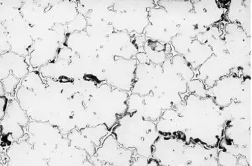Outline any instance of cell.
<instances>
[{"label":"cell","instance_id":"cell-1","mask_svg":"<svg viewBox=\"0 0 252 166\" xmlns=\"http://www.w3.org/2000/svg\"><path fill=\"white\" fill-rule=\"evenodd\" d=\"M174 108L180 115L181 134L187 142L218 147L226 121L222 108L211 97L201 98L189 93Z\"/></svg>","mask_w":252,"mask_h":166},{"label":"cell","instance_id":"cell-2","mask_svg":"<svg viewBox=\"0 0 252 166\" xmlns=\"http://www.w3.org/2000/svg\"><path fill=\"white\" fill-rule=\"evenodd\" d=\"M129 93L101 83L84 100L89 116V127L105 125L110 131L126 114Z\"/></svg>","mask_w":252,"mask_h":166},{"label":"cell","instance_id":"cell-3","mask_svg":"<svg viewBox=\"0 0 252 166\" xmlns=\"http://www.w3.org/2000/svg\"><path fill=\"white\" fill-rule=\"evenodd\" d=\"M111 133L121 146L133 149L136 155L146 158L152 157L154 145L160 135L156 123L137 112H126L121 116Z\"/></svg>","mask_w":252,"mask_h":166},{"label":"cell","instance_id":"cell-4","mask_svg":"<svg viewBox=\"0 0 252 166\" xmlns=\"http://www.w3.org/2000/svg\"><path fill=\"white\" fill-rule=\"evenodd\" d=\"M28 141L44 160H48L62 140L60 130L49 122L32 120L28 127Z\"/></svg>","mask_w":252,"mask_h":166},{"label":"cell","instance_id":"cell-5","mask_svg":"<svg viewBox=\"0 0 252 166\" xmlns=\"http://www.w3.org/2000/svg\"><path fill=\"white\" fill-rule=\"evenodd\" d=\"M135 150L121 146L112 133H109L102 144L96 148L94 155L89 161L96 166H131L135 156Z\"/></svg>","mask_w":252,"mask_h":166},{"label":"cell","instance_id":"cell-6","mask_svg":"<svg viewBox=\"0 0 252 166\" xmlns=\"http://www.w3.org/2000/svg\"><path fill=\"white\" fill-rule=\"evenodd\" d=\"M148 20L144 33L147 39L165 45L171 43L172 39L179 33L178 25L171 20L165 9L158 5L149 9Z\"/></svg>","mask_w":252,"mask_h":166},{"label":"cell","instance_id":"cell-7","mask_svg":"<svg viewBox=\"0 0 252 166\" xmlns=\"http://www.w3.org/2000/svg\"><path fill=\"white\" fill-rule=\"evenodd\" d=\"M187 144L180 137L159 135L154 145L152 157L161 166H188L185 155Z\"/></svg>","mask_w":252,"mask_h":166},{"label":"cell","instance_id":"cell-8","mask_svg":"<svg viewBox=\"0 0 252 166\" xmlns=\"http://www.w3.org/2000/svg\"><path fill=\"white\" fill-rule=\"evenodd\" d=\"M30 120L17 99H10L5 115L1 119V136L11 144L20 140L26 134L25 129L28 127Z\"/></svg>","mask_w":252,"mask_h":166},{"label":"cell","instance_id":"cell-9","mask_svg":"<svg viewBox=\"0 0 252 166\" xmlns=\"http://www.w3.org/2000/svg\"><path fill=\"white\" fill-rule=\"evenodd\" d=\"M138 62L133 58L126 59L116 57L109 65L104 74V82L116 89L131 93L135 78Z\"/></svg>","mask_w":252,"mask_h":166},{"label":"cell","instance_id":"cell-10","mask_svg":"<svg viewBox=\"0 0 252 166\" xmlns=\"http://www.w3.org/2000/svg\"><path fill=\"white\" fill-rule=\"evenodd\" d=\"M60 41L58 34L53 29L46 30L39 39L34 40L29 55V64L33 68H41L57 58Z\"/></svg>","mask_w":252,"mask_h":166},{"label":"cell","instance_id":"cell-11","mask_svg":"<svg viewBox=\"0 0 252 166\" xmlns=\"http://www.w3.org/2000/svg\"><path fill=\"white\" fill-rule=\"evenodd\" d=\"M106 22L114 27L115 31L126 32L131 34L143 35L148 26V9L116 12L112 8L107 15Z\"/></svg>","mask_w":252,"mask_h":166},{"label":"cell","instance_id":"cell-12","mask_svg":"<svg viewBox=\"0 0 252 166\" xmlns=\"http://www.w3.org/2000/svg\"><path fill=\"white\" fill-rule=\"evenodd\" d=\"M6 32L11 51L24 57H28L34 40L31 35L30 26L22 14L1 24Z\"/></svg>","mask_w":252,"mask_h":166},{"label":"cell","instance_id":"cell-13","mask_svg":"<svg viewBox=\"0 0 252 166\" xmlns=\"http://www.w3.org/2000/svg\"><path fill=\"white\" fill-rule=\"evenodd\" d=\"M232 69L228 52L219 56L213 55L194 71V79L203 82L206 89H209L220 79L232 73Z\"/></svg>","mask_w":252,"mask_h":166},{"label":"cell","instance_id":"cell-14","mask_svg":"<svg viewBox=\"0 0 252 166\" xmlns=\"http://www.w3.org/2000/svg\"><path fill=\"white\" fill-rule=\"evenodd\" d=\"M138 52L131 34L115 31L106 38L104 45L98 51V55L110 59L121 57L131 59L135 58Z\"/></svg>","mask_w":252,"mask_h":166},{"label":"cell","instance_id":"cell-15","mask_svg":"<svg viewBox=\"0 0 252 166\" xmlns=\"http://www.w3.org/2000/svg\"><path fill=\"white\" fill-rule=\"evenodd\" d=\"M243 81V76L231 73L207 89V96L211 97L220 107L224 108L233 101H237L242 91Z\"/></svg>","mask_w":252,"mask_h":166},{"label":"cell","instance_id":"cell-16","mask_svg":"<svg viewBox=\"0 0 252 166\" xmlns=\"http://www.w3.org/2000/svg\"><path fill=\"white\" fill-rule=\"evenodd\" d=\"M228 4L215 0L192 1V11L195 14L198 26L203 29H208L222 23L226 16Z\"/></svg>","mask_w":252,"mask_h":166},{"label":"cell","instance_id":"cell-17","mask_svg":"<svg viewBox=\"0 0 252 166\" xmlns=\"http://www.w3.org/2000/svg\"><path fill=\"white\" fill-rule=\"evenodd\" d=\"M163 68L161 65L137 64L135 78L131 93L145 96L153 93L159 87L161 82Z\"/></svg>","mask_w":252,"mask_h":166},{"label":"cell","instance_id":"cell-18","mask_svg":"<svg viewBox=\"0 0 252 166\" xmlns=\"http://www.w3.org/2000/svg\"><path fill=\"white\" fill-rule=\"evenodd\" d=\"M6 155L8 158L7 165L9 166L48 165L47 160L36 153L28 138L12 143L7 148Z\"/></svg>","mask_w":252,"mask_h":166},{"label":"cell","instance_id":"cell-19","mask_svg":"<svg viewBox=\"0 0 252 166\" xmlns=\"http://www.w3.org/2000/svg\"><path fill=\"white\" fill-rule=\"evenodd\" d=\"M128 113L137 112L146 119L156 122L161 117L164 110L152 93L141 96L137 93H131L127 101Z\"/></svg>","mask_w":252,"mask_h":166},{"label":"cell","instance_id":"cell-20","mask_svg":"<svg viewBox=\"0 0 252 166\" xmlns=\"http://www.w3.org/2000/svg\"><path fill=\"white\" fill-rule=\"evenodd\" d=\"M252 0L229 1L225 16L229 23L239 25L249 37L252 33Z\"/></svg>","mask_w":252,"mask_h":166},{"label":"cell","instance_id":"cell-21","mask_svg":"<svg viewBox=\"0 0 252 166\" xmlns=\"http://www.w3.org/2000/svg\"><path fill=\"white\" fill-rule=\"evenodd\" d=\"M64 45L82 57L96 56L100 49L85 30L66 34Z\"/></svg>","mask_w":252,"mask_h":166},{"label":"cell","instance_id":"cell-22","mask_svg":"<svg viewBox=\"0 0 252 166\" xmlns=\"http://www.w3.org/2000/svg\"><path fill=\"white\" fill-rule=\"evenodd\" d=\"M30 64L26 57L9 51L1 54V80L10 74L22 80L30 72Z\"/></svg>","mask_w":252,"mask_h":166},{"label":"cell","instance_id":"cell-23","mask_svg":"<svg viewBox=\"0 0 252 166\" xmlns=\"http://www.w3.org/2000/svg\"><path fill=\"white\" fill-rule=\"evenodd\" d=\"M47 12L52 18L55 24L67 26L78 16V1H51Z\"/></svg>","mask_w":252,"mask_h":166},{"label":"cell","instance_id":"cell-24","mask_svg":"<svg viewBox=\"0 0 252 166\" xmlns=\"http://www.w3.org/2000/svg\"><path fill=\"white\" fill-rule=\"evenodd\" d=\"M156 5L161 7L167 11L171 20L179 26L192 10V1H177V0H167V1H157Z\"/></svg>","mask_w":252,"mask_h":166},{"label":"cell","instance_id":"cell-25","mask_svg":"<svg viewBox=\"0 0 252 166\" xmlns=\"http://www.w3.org/2000/svg\"><path fill=\"white\" fill-rule=\"evenodd\" d=\"M213 55V51L209 44L200 43L195 39L192 41L188 52L183 57L192 70L195 71Z\"/></svg>","mask_w":252,"mask_h":166},{"label":"cell","instance_id":"cell-26","mask_svg":"<svg viewBox=\"0 0 252 166\" xmlns=\"http://www.w3.org/2000/svg\"><path fill=\"white\" fill-rule=\"evenodd\" d=\"M165 45L160 42L147 39L144 46V51L150 63L155 65L163 64L168 58L165 51Z\"/></svg>","mask_w":252,"mask_h":166},{"label":"cell","instance_id":"cell-27","mask_svg":"<svg viewBox=\"0 0 252 166\" xmlns=\"http://www.w3.org/2000/svg\"><path fill=\"white\" fill-rule=\"evenodd\" d=\"M66 137L69 140L71 146L86 151L89 154V157H91L96 153L97 148L96 146L79 130L77 129L72 130Z\"/></svg>","mask_w":252,"mask_h":166},{"label":"cell","instance_id":"cell-28","mask_svg":"<svg viewBox=\"0 0 252 166\" xmlns=\"http://www.w3.org/2000/svg\"><path fill=\"white\" fill-rule=\"evenodd\" d=\"M157 6L156 1L150 0H130V1H116L112 9L116 12H124L135 9H149Z\"/></svg>","mask_w":252,"mask_h":166},{"label":"cell","instance_id":"cell-29","mask_svg":"<svg viewBox=\"0 0 252 166\" xmlns=\"http://www.w3.org/2000/svg\"><path fill=\"white\" fill-rule=\"evenodd\" d=\"M80 131L96 146V148L100 146L107 135L111 133L105 125L87 127Z\"/></svg>","mask_w":252,"mask_h":166},{"label":"cell","instance_id":"cell-30","mask_svg":"<svg viewBox=\"0 0 252 166\" xmlns=\"http://www.w3.org/2000/svg\"><path fill=\"white\" fill-rule=\"evenodd\" d=\"M172 65L179 75H180L187 83L194 78V71L189 66L182 55L175 54L172 56Z\"/></svg>","mask_w":252,"mask_h":166},{"label":"cell","instance_id":"cell-31","mask_svg":"<svg viewBox=\"0 0 252 166\" xmlns=\"http://www.w3.org/2000/svg\"><path fill=\"white\" fill-rule=\"evenodd\" d=\"M21 85L28 89L33 90L35 93L41 92L47 89V85L42 79L41 74L35 70H32L22 80Z\"/></svg>","mask_w":252,"mask_h":166},{"label":"cell","instance_id":"cell-32","mask_svg":"<svg viewBox=\"0 0 252 166\" xmlns=\"http://www.w3.org/2000/svg\"><path fill=\"white\" fill-rule=\"evenodd\" d=\"M194 39H192L188 36L179 33L172 39L170 44H171L173 50L176 52V54L184 56L188 52Z\"/></svg>","mask_w":252,"mask_h":166},{"label":"cell","instance_id":"cell-33","mask_svg":"<svg viewBox=\"0 0 252 166\" xmlns=\"http://www.w3.org/2000/svg\"><path fill=\"white\" fill-rule=\"evenodd\" d=\"M87 26L88 22L86 17L81 13H78L75 19L66 26V30L67 33L85 31Z\"/></svg>","mask_w":252,"mask_h":166},{"label":"cell","instance_id":"cell-34","mask_svg":"<svg viewBox=\"0 0 252 166\" xmlns=\"http://www.w3.org/2000/svg\"><path fill=\"white\" fill-rule=\"evenodd\" d=\"M188 91L190 94L196 95V96L204 98L207 96V89L203 82L199 79H193L187 83Z\"/></svg>","mask_w":252,"mask_h":166},{"label":"cell","instance_id":"cell-35","mask_svg":"<svg viewBox=\"0 0 252 166\" xmlns=\"http://www.w3.org/2000/svg\"><path fill=\"white\" fill-rule=\"evenodd\" d=\"M217 161L219 166H237L238 157L227 152L224 149L220 148L218 151Z\"/></svg>","mask_w":252,"mask_h":166},{"label":"cell","instance_id":"cell-36","mask_svg":"<svg viewBox=\"0 0 252 166\" xmlns=\"http://www.w3.org/2000/svg\"><path fill=\"white\" fill-rule=\"evenodd\" d=\"M22 80L15 77L13 74H10L4 79L1 80L3 88H4L5 94L14 95L17 87L20 85Z\"/></svg>","mask_w":252,"mask_h":166},{"label":"cell","instance_id":"cell-37","mask_svg":"<svg viewBox=\"0 0 252 166\" xmlns=\"http://www.w3.org/2000/svg\"><path fill=\"white\" fill-rule=\"evenodd\" d=\"M10 51L11 47L9 45L6 32L5 31L4 27L1 24V54L9 52Z\"/></svg>","mask_w":252,"mask_h":166},{"label":"cell","instance_id":"cell-38","mask_svg":"<svg viewBox=\"0 0 252 166\" xmlns=\"http://www.w3.org/2000/svg\"><path fill=\"white\" fill-rule=\"evenodd\" d=\"M8 102L9 99H7L6 96L0 97V105H1L0 116H1V119L4 116L5 112H6Z\"/></svg>","mask_w":252,"mask_h":166}]
</instances>
